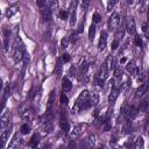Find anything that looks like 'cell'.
<instances>
[{"instance_id": "obj_1", "label": "cell", "mask_w": 149, "mask_h": 149, "mask_svg": "<svg viewBox=\"0 0 149 149\" xmlns=\"http://www.w3.org/2000/svg\"><path fill=\"white\" fill-rule=\"evenodd\" d=\"M88 94L90 92L84 90L80 92V94L78 95L76 102H74V106L72 108L73 113H78L79 111H83V109H87L91 107V104H90V100H88Z\"/></svg>"}, {"instance_id": "obj_2", "label": "cell", "mask_w": 149, "mask_h": 149, "mask_svg": "<svg viewBox=\"0 0 149 149\" xmlns=\"http://www.w3.org/2000/svg\"><path fill=\"white\" fill-rule=\"evenodd\" d=\"M24 51H26V49L23 47V43H22L20 36H16L15 41H14V47H13V59L15 63H19L22 61Z\"/></svg>"}, {"instance_id": "obj_3", "label": "cell", "mask_w": 149, "mask_h": 149, "mask_svg": "<svg viewBox=\"0 0 149 149\" xmlns=\"http://www.w3.org/2000/svg\"><path fill=\"white\" fill-rule=\"evenodd\" d=\"M108 72H109V71H108L106 64L104 63V64L99 68V70H98V72H97V74H95V83H97V85H98L99 87H102V86H104L105 80H106V78H107V76H108Z\"/></svg>"}, {"instance_id": "obj_4", "label": "cell", "mask_w": 149, "mask_h": 149, "mask_svg": "<svg viewBox=\"0 0 149 149\" xmlns=\"http://www.w3.org/2000/svg\"><path fill=\"white\" fill-rule=\"evenodd\" d=\"M123 116H125V120L126 121H132L136 118L137 115V108L135 106H129V107H126L125 112L122 113Z\"/></svg>"}, {"instance_id": "obj_5", "label": "cell", "mask_w": 149, "mask_h": 149, "mask_svg": "<svg viewBox=\"0 0 149 149\" xmlns=\"http://www.w3.org/2000/svg\"><path fill=\"white\" fill-rule=\"evenodd\" d=\"M120 19L121 17H120V15L118 13H113L109 16V19H108V28H109V30L118 29V27L120 24Z\"/></svg>"}, {"instance_id": "obj_6", "label": "cell", "mask_w": 149, "mask_h": 149, "mask_svg": "<svg viewBox=\"0 0 149 149\" xmlns=\"http://www.w3.org/2000/svg\"><path fill=\"white\" fill-rule=\"evenodd\" d=\"M10 118H12L10 112H8V111L3 112L0 116V128L5 129L6 127H8L10 125Z\"/></svg>"}, {"instance_id": "obj_7", "label": "cell", "mask_w": 149, "mask_h": 149, "mask_svg": "<svg viewBox=\"0 0 149 149\" xmlns=\"http://www.w3.org/2000/svg\"><path fill=\"white\" fill-rule=\"evenodd\" d=\"M10 133H12V126L9 125L8 127L5 128V130H3V132L1 133V135H0V148H3V147L6 146V142L8 141Z\"/></svg>"}, {"instance_id": "obj_8", "label": "cell", "mask_w": 149, "mask_h": 149, "mask_svg": "<svg viewBox=\"0 0 149 149\" xmlns=\"http://www.w3.org/2000/svg\"><path fill=\"white\" fill-rule=\"evenodd\" d=\"M76 7H77V0H72V2L70 5V9H69L71 26H74V23H76Z\"/></svg>"}, {"instance_id": "obj_9", "label": "cell", "mask_w": 149, "mask_h": 149, "mask_svg": "<svg viewBox=\"0 0 149 149\" xmlns=\"http://www.w3.org/2000/svg\"><path fill=\"white\" fill-rule=\"evenodd\" d=\"M81 132H83V126L81 125H74L73 126V128H72V130L70 132V140H76V139H78L79 136H80V134H81Z\"/></svg>"}, {"instance_id": "obj_10", "label": "cell", "mask_w": 149, "mask_h": 149, "mask_svg": "<svg viewBox=\"0 0 149 149\" xmlns=\"http://www.w3.org/2000/svg\"><path fill=\"white\" fill-rule=\"evenodd\" d=\"M125 28H126V30H127L128 34H130V35H134L135 34V21H134V19L132 16L127 17Z\"/></svg>"}, {"instance_id": "obj_11", "label": "cell", "mask_w": 149, "mask_h": 149, "mask_svg": "<svg viewBox=\"0 0 149 149\" xmlns=\"http://www.w3.org/2000/svg\"><path fill=\"white\" fill-rule=\"evenodd\" d=\"M119 93H120V88L116 87L115 85H112V90H111V93L108 95V102L109 104H114V101L119 97Z\"/></svg>"}, {"instance_id": "obj_12", "label": "cell", "mask_w": 149, "mask_h": 149, "mask_svg": "<svg viewBox=\"0 0 149 149\" xmlns=\"http://www.w3.org/2000/svg\"><path fill=\"white\" fill-rule=\"evenodd\" d=\"M106 44H107V33H106V30H102L100 33V37H99V42H98L99 50H104Z\"/></svg>"}, {"instance_id": "obj_13", "label": "cell", "mask_w": 149, "mask_h": 149, "mask_svg": "<svg viewBox=\"0 0 149 149\" xmlns=\"http://www.w3.org/2000/svg\"><path fill=\"white\" fill-rule=\"evenodd\" d=\"M3 50L7 51L9 48V37H10V30L7 28H3Z\"/></svg>"}, {"instance_id": "obj_14", "label": "cell", "mask_w": 149, "mask_h": 149, "mask_svg": "<svg viewBox=\"0 0 149 149\" xmlns=\"http://www.w3.org/2000/svg\"><path fill=\"white\" fill-rule=\"evenodd\" d=\"M9 94H10V90H9V85H7V86L5 87V90H3V93H2V97H1L0 111H2V109H3V107H5V105H6V101H7L8 97H9Z\"/></svg>"}, {"instance_id": "obj_15", "label": "cell", "mask_w": 149, "mask_h": 149, "mask_svg": "<svg viewBox=\"0 0 149 149\" xmlns=\"http://www.w3.org/2000/svg\"><path fill=\"white\" fill-rule=\"evenodd\" d=\"M41 14H42V19L44 21L49 22L51 20V9L49 7H45L44 6L43 8H41Z\"/></svg>"}, {"instance_id": "obj_16", "label": "cell", "mask_w": 149, "mask_h": 149, "mask_svg": "<svg viewBox=\"0 0 149 149\" xmlns=\"http://www.w3.org/2000/svg\"><path fill=\"white\" fill-rule=\"evenodd\" d=\"M127 70H128V72H129L130 74H133V76H136V74L139 73V68H137V65L135 64L134 61L128 62V64H127Z\"/></svg>"}, {"instance_id": "obj_17", "label": "cell", "mask_w": 149, "mask_h": 149, "mask_svg": "<svg viewBox=\"0 0 149 149\" xmlns=\"http://www.w3.org/2000/svg\"><path fill=\"white\" fill-rule=\"evenodd\" d=\"M147 88H148V84H147V83H142V84L140 85V87L136 90L135 97H136V98H142V97L147 93Z\"/></svg>"}, {"instance_id": "obj_18", "label": "cell", "mask_w": 149, "mask_h": 149, "mask_svg": "<svg viewBox=\"0 0 149 149\" xmlns=\"http://www.w3.org/2000/svg\"><path fill=\"white\" fill-rule=\"evenodd\" d=\"M105 64H106L108 71H113V69L115 68V58H114V56L113 55L107 56V58L105 61Z\"/></svg>"}, {"instance_id": "obj_19", "label": "cell", "mask_w": 149, "mask_h": 149, "mask_svg": "<svg viewBox=\"0 0 149 149\" xmlns=\"http://www.w3.org/2000/svg\"><path fill=\"white\" fill-rule=\"evenodd\" d=\"M51 130H52V125H51L49 121H47V122L42 126L41 132H40V135H41V136H45V135H48Z\"/></svg>"}, {"instance_id": "obj_20", "label": "cell", "mask_w": 149, "mask_h": 149, "mask_svg": "<svg viewBox=\"0 0 149 149\" xmlns=\"http://www.w3.org/2000/svg\"><path fill=\"white\" fill-rule=\"evenodd\" d=\"M94 143H95V135H90V136H87V137L84 140L83 146H84L85 148H92V147L94 146Z\"/></svg>"}, {"instance_id": "obj_21", "label": "cell", "mask_w": 149, "mask_h": 149, "mask_svg": "<svg viewBox=\"0 0 149 149\" xmlns=\"http://www.w3.org/2000/svg\"><path fill=\"white\" fill-rule=\"evenodd\" d=\"M54 93H55V91H51L50 95H49V100H48V105H47V115H51V111H52V106H54Z\"/></svg>"}, {"instance_id": "obj_22", "label": "cell", "mask_w": 149, "mask_h": 149, "mask_svg": "<svg viewBox=\"0 0 149 149\" xmlns=\"http://www.w3.org/2000/svg\"><path fill=\"white\" fill-rule=\"evenodd\" d=\"M17 10H19L17 5H12V6H9V7L7 8V10H6V16H7V17H12L14 14L17 13Z\"/></svg>"}, {"instance_id": "obj_23", "label": "cell", "mask_w": 149, "mask_h": 149, "mask_svg": "<svg viewBox=\"0 0 149 149\" xmlns=\"http://www.w3.org/2000/svg\"><path fill=\"white\" fill-rule=\"evenodd\" d=\"M71 88H72L71 81L69 80V78H64L63 81H62V90H63V92H69Z\"/></svg>"}, {"instance_id": "obj_24", "label": "cell", "mask_w": 149, "mask_h": 149, "mask_svg": "<svg viewBox=\"0 0 149 149\" xmlns=\"http://www.w3.org/2000/svg\"><path fill=\"white\" fill-rule=\"evenodd\" d=\"M88 100H90V104H91V106H95V105L98 104V100H99V95H98L95 92H93V93H90V94H88Z\"/></svg>"}, {"instance_id": "obj_25", "label": "cell", "mask_w": 149, "mask_h": 149, "mask_svg": "<svg viewBox=\"0 0 149 149\" xmlns=\"http://www.w3.org/2000/svg\"><path fill=\"white\" fill-rule=\"evenodd\" d=\"M20 146V136H19V133H16L13 137V140L9 142V148H16Z\"/></svg>"}, {"instance_id": "obj_26", "label": "cell", "mask_w": 149, "mask_h": 149, "mask_svg": "<svg viewBox=\"0 0 149 149\" xmlns=\"http://www.w3.org/2000/svg\"><path fill=\"white\" fill-rule=\"evenodd\" d=\"M40 135H37V134H34L33 135V137L30 139V141H29V146L31 147V148H36L37 147V144H38V142H40Z\"/></svg>"}, {"instance_id": "obj_27", "label": "cell", "mask_w": 149, "mask_h": 149, "mask_svg": "<svg viewBox=\"0 0 149 149\" xmlns=\"http://www.w3.org/2000/svg\"><path fill=\"white\" fill-rule=\"evenodd\" d=\"M134 147H135L136 149H142V148L144 147V141H143V139H142L141 136H139V137L136 139V141H135V143H134Z\"/></svg>"}, {"instance_id": "obj_28", "label": "cell", "mask_w": 149, "mask_h": 149, "mask_svg": "<svg viewBox=\"0 0 149 149\" xmlns=\"http://www.w3.org/2000/svg\"><path fill=\"white\" fill-rule=\"evenodd\" d=\"M94 35H95V23L92 22V24L90 26V29H88V38L92 41Z\"/></svg>"}, {"instance_id": "obj_29", "label": "cell", "mask_w": 149, "mask_h": 149, "mask_svg": "<svg viewBox=\"0 0 149 149\" xmlns=\"http://www.w3.org/2000/svg\"><path fill=\"white\" fill-rule=\"evenodd\" d=\"M59 126H61V129H62L65 134L69 133V122H68V120H66V121H59Z\"/></svg>"}, {"instance_id": "obj_30", "label": "cell", "mask_w": 149, "mask_h": 149, "mask_svg": "<svg viewBox=\"0 0 149 149\" xmlns=\"http://www.w3.org/2000/svg\"><path fill=\"white\" fill-rule=\"evenodd\" d=\"M29 132H30V126L28 123H23L21 126V128H20V133L24 135V134H28Z\"/></svg>"}, {"instance_id": "obj_31", "label": "cell", "mask_w": 149, "mask_h": 149, "mask_svg": "<svg viewBox=\"0 0 149 149\" xmlns=\"http://www.w3.org/2000/svg\"><path fill=\"white\" fill-rule=\"evenodd\" d=\"M118 28H119V29H118V31L115 33V40L120 41V40L122 38V36H123L125 30H123V28H122V27H118Z\"/></svg>"}, {"instance_id": "obj_32", "label": "cell", "mask_w": 149, "mask_h": 149, "mask_svg": "<svg viewBox=\"0 0 149 149\" xmlns=\"http://www.w3.org/2000/svg\"><path fill=\"white\" fill-rule=\"evenodd\" d=\"M62 63H63V61L62 59H58L57 61V65H56V74L59 77L61 76V73H62Z\"/></svg>"}, {"instance_id": "obj_33", "label": "cell", "mask_w": 149, "mask_h": 149, "mask_svg": "<svg viewBox=\"0 0 149 149\" xmlns=\"http://www.w3.org/2000/svg\"><path fill=\"white\" fill-rule=\"evenodd\" d=\"M48 5H49L48 7L51 9V12H52V10H56V9L58 8V1H57V0H51Z\"/></svg>"}, {"instance_id": "obj_34", "label": "cell", "mask_w": 149, "mask_h": 149, "mask_svg": "<svg viewBox=\"0 0 149 149\" xmlns=\"http://www.w3.org/2000/svg\"><path fill=\"white\" fill-rule=\"evenodd\" d=\"M118 2H119V0H108V1H107V10L111 12V10L113 9V7H114Z\"/></svg>"}, {"instance_id": "obj_35", "label": "cell", "mask_w": 149, "mask_h": 149, "mask_svg": "<svg viewBox=\"0 0 149 149\" xmlns=\"http://www.w3.org/2000/svg\"><path fill=\"white\" fill-rule=\"evenodd\" d=\"M58 16L61 20H66L69 17V10H61L58 13Z\"/></svg>"}, {"instance_id": "obj_36", "label": "cell", "mask_w": 149, "mask_h": 149, "mask_svg": "<svg viewBox=\"0 0 149 149\" xmlns=\"http://www.w3.org/2000/svg\"><path fill=\"white\" fill-rule=\"evenodd\" d=\"M113 71H114V76H115L116 78H120V77L122 76V71H121L120 66H116V65H115V68L113 69Z\"/></svg>"}, {"instance_id": "obj_37", "label": "cell", "mask_w": 149, "mask_h": 149, "mask_svg": "<svg viewBox=\"0 0 149 149\" xmlns=\"http://www.w3.org/2000/svg\"><path fill=\"white\" fill-rule=\"evenodd\" d=\"M59 102H61V105H62V106H64V105H66V104H68V97L65 95V92H63V93L61 94Z\"/></svg>"}, {"instance_id": "obj_38", "label": "cell", "mask_w": 149, "mask_h": 149, "mask_svg": "<svg viewBox=\"0 0 149 149\" xmlns=\"http://www.w3.org/2000/svg\"><path fill=\"white\" fill-rule=\"evenodd\" d=\"M147 109H148V102H147V100H143L140 104V111L141 112H147Z\"/></svg>"}, {"instance_id": "obj_39", "label": "cell", "mask_w": 149, "mask_h": 149, "mask_svg": "<svg viewBox=\"0 0 149 149\" xmlns=\"http://www.w3.org/2000/svg\"><path fill=\"white\" fill-rule=\"evenodd\" d=\"M100 19H101V17H100V14L95 12V13L93 14V17H92V21H93V23H98V22H100Z\"/></svg>"}, {"instance_id": "obj_40", "label": "cell", "mask_w": 149, "mask_h": 149, "mask_svg": "<svg viewBox=\"0 0 149 149\" xmlns=\"http://www.w3.org/2000/svg\"><path fill=\"white\" fill-rule=\"evenodd\" d=\"M134 43H135L136 47H141V45H142V40H141V37H140L139 35H136V36L134 37Z\"/></svg>"}, {"instance_id": "obj_41", "label": "cell", "mask_w": 149, "mask_h": 149, "mask_svg": "<svg viewBox=\"0 0 149 149\" xmlns=\"http://www.w3.org/2000/svg\"><path fill=\"white\" fill-rule=\"evenodd\" d=\"M90 1H91V0H83V2H81L83 9H84L85 12L87 10V8H88V6H90Z\"/></svg>"}, {"instance_id": "obj_42", "label": "cell", "mask_w": 149, "mask_h": 149, "mask_svg": "<svg viewBox=\"0 0 149 149\" xmlns=\"http://www.w3.org/2000/svg\"><path fill=\"white\" fill-rule=\"evenodd\" d=\"M119 43H120V41H118V40H115L114 38V41H113V43H112V50H116L118 49V47H119Z\"/></svg>"}, {"instance_id": "obj_43", "label": "cell", "mask_w": 149, "mask_h": 149, "mask_svg": "<svg viewBox=\"0 0 149 149\" xmlns=\"http://www.w3.org/2000/svg\"><path fill=\"white\" fill-rule=\"evenodd\" d=\"M68 43H69V37H64V38H62L61 44H62L63 48H66V47H68Z\"/></svg>"}, {"instance_id": "obj_44", "label": "cell", "mask_w": 149, "mask_h": 149, "mask_svg": "<svg viewBox=\"0 0 149 149\" xmlns=\"http://www.w3.org/2000/svg\"><path fill=\"white\" fill-rule=\"evenodd\" d=\"M62 61H63V63L69 62V61H70V55H69V54H64L63 57H62Z\"/></svg>"}, {"instance_id": "obj_45", "label": "cell", "mask_w": 149, "mask_h": 149, "mask_svg": "<svg viewBox=\"0 0 149 149\" xmlns=\"http://www.w3.org/2000/svg\"><path fill=\"white\" fill-rule=\"evenodd\" d=\"M36 3H37V6H38L40 8H43V7L45 6V1H44V0H36Z\"/></svg>"}, {"instance_id": "obj_46", "label": "cell", "mask_w": 149, "mask_h": 149, "mask_svg": "<svg viewBox=\"0 0 149 149\" xmlns=\"http://www.w3.org/2000/svg\"><path fill=\"white\" fill-rule=\"evenodd\" d=\"M143 31H144V33H147V24H146V23L143 24Z\"/></svg>"}, {"instance_id": "obj_47", "label": "cell", "mask_w": 149, "mask_h": 149, "mask_svg": "<svg viewBox=\"0 0 149 149\" xmlns=\"http://www.w3.org/2000/svg\"><path fill=\"white\" fill-rule=\"evenodd\" d=\"M1 90H2V80L0 78V93H1Z\"/></svg>"}, {"instance_id": "obj_48", "label": "cell", "mask_w": 149, "mask_h": 149, "mask_svg": "<svg viewBox=\"0 0 149 149\" xmlns=\"http://www.w3.org/2000/svg\"><path fill=\"white\" fill-rule=\"evenodd\" d=\"M140 2L143 5V3H146V0H140Z\"/></svg>"}, {"instance_id": "obj_49", "label": "cell", "mask_w": 149, "mask_h": 149, "mask_svg": "<svg viewBox=\"0 0 149 149\" xmlns=\"http://www.w3.org/2000/svg\"><path fill=\"white\" fill-rule=\"evenodd\" d=\"M44 1H45V3H47V2H48V3H49V2H50V1H51V0H44Z\"/></svg>"}, {"instance_id": "obj_50", "label": "cell", "mask_w": 149, "mask_h": 149, "mask_svg": "<svg viewBox=\"0 0 149 149\" xmlns=\"http://www.w3.org/2000/svg\"><path fill=\"white\" fill-rule=\"evenodd\" d=\"M133 2V0H128V3H132Z\"/></svg>"}]
</instances>
